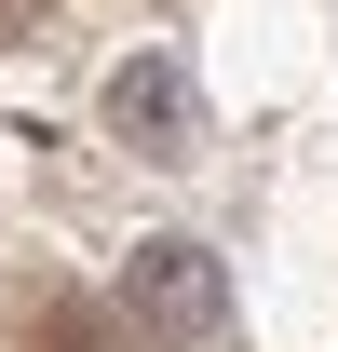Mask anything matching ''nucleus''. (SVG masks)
Segmentation results:
<instances>
[{
  "label": "nucleus",
  "mask_w": 338,
  "mask_h": 352,
  "mask_svg": "<svg viewBox=\"0 0 338 352\" xmlns=\"http://www.w3.org/2000/svg\"><path fill=\"white\" fill-rule=\"evenodd\" d=\"M216 311H230V285H216L203 244H135V271H122V325L135 339H216Z\"/></svg>",
  "instance_id": "obj_1"
},
{
  "label": "nucleus",
  "mask_w": 338,
  "mask_h": 352,
  "mask_svg": "<svg viewBox=\"0 0 338 352\" xmlns=\"http://www.w3.org/2000/svg\"><path fill=\"white\" fill-rule=\"evenodd\" d=\"M109 122H122V149H149V163H190V135H203L190 122V82H176L163 54H135L122 82H109Z\"/></svg>",
  "instance_id": "obj_2"
},
{
  "label": "nucleus",
  "mask_w": 338,
  "mask_h": 352,
  "mask_svg": "<svg viewBox=\"0 0 338 352\" xmlns=\"http://www.w3.org/2000/svg\"><path fill=\"white\" fill-rule=\"evenodd\" d=\"M68 352H82V339H68Z\"/></svg>",
  "instance_id": "obj_3"
}]
</instances>
